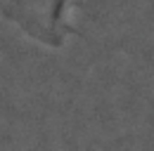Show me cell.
I'll list each match as a JSON object with an SVG mask.
<instances>
[{
  "mask_svg": "<svg viewBox=\"0 0 154 151\" xmlns=\"http://www.w3.org/2000/svg\"><path fill=\"white\" fill-rule=\"evenodd\" d=\"M83 0H0V19L21 38L45 50H59L76 31Z\"/></svg>",
  "mask_w": 154,
  "mask_h": 151,
  "instance_id": "cell-1",
  "label": "cell"
}]
</instances>
